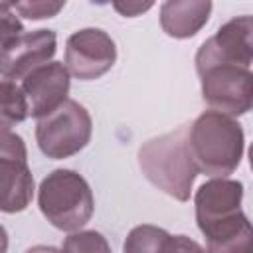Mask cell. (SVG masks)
<instances>
[{"mask_svg": "<svg viewBox=\"0 0 253 253\" xmlns=\"http://www.w3.org/2000/svg\"><path fill=\"white\" fill-rule=\"evenodd\" d=\"M188 150L198 174L227 178L241 164L245 132L235 119L204 111L188 126Z\"/></svg>", "mask_w": 253, "mask_h": 253, "instance_id": "cell-1", "label": "cell"}, {"mask_svg": "<svg viewBox=\"0 0 253 253\" xmlns=\"http://www.w3.org/2000/svg\"><path fill=\"white\" fill-rule=\"evenodd\" d=\"M28 119V101L16 81L0 79V128L16 126Z\"/></svg>", "mask_w": 253, "mask_h": 253, "instance_id": "cell-14", "label": "cell"}, {"mask_svg": "<svg viewBox=\"0 0 253 253\" xmlns=\"http://www.w3.org/2000/svg\"><path fill=\"white\" fill-rule=\"evenodd\" d=\"M253 61V18L237 16L217 28L196 53L198 75L215 65H237L249 69Z\"/></svg>", "mask_w": 253, "mask_h": 253, "instance_id": "cell-6", "label": "cell"}, {"mask_svg": "<svg viewBox=\"0 0 253 253\" xmlns=\"http://www.w3.org/2000/svg\"><path fill=\"white\" fill-rule=\"evenodd\" d=\"M210 0H168L160 6V26L176 40L196 36L210 20Z\"/></svg>", "mask_w": 253, "mask_h": 253, "instance_id": "cell-12", "label": "cell"}, {"mask_svg": "<svg viewBox=\"0 0 253 253\" xmlns=\"http://www.w3.org/2000/svg\"><path fill=\"white\" fill-rule=\"evenodd\" d=\"M200 231L206 237V253H253V229L243 211L210 223Z\"/></svg>", "mask_w": 253, "mask_h": 253, "instance_id": "cell-13", "label": "cell"}, {"mask_svg": "<svg viewBox=\"0 0 253 253\" xmlns=\"http://www.w3.org/2000/svg\"><path fill=\"white\" fill-rule=\"evenodd\" d=\"M117 61V45L101 28H83L65 42V69L81 81L105 75Z\"/></svg>", "mask_w": 253, "mask_h": 253, "instance_id": "cell-8", "label": "cell"}, {"mask_svg": "<svg viewBox=\"0 0 253 253\" xmlns=\"http://www.w3.org/2000/svg\"><path fill=\"white\" fill-rule=\"evenodd\" d=\"M243 200V184L231 178H211L204 182L194 196L196 208V223L204 229L210 223L231 217L241 210Z\"/></svg>", "mask_w": 253, "mask_h": 253, "instance_id": "cell-11", "label": "cell"}, {"mask_svg": "<svg viewBox=\"0 0 253 253\" xmlns=\"http://www.w3.org/2000/svg\"><path fill=\"white\" fill-rule=\"evenodd\" d=\"M57 51V36L53 30L24 32L0 49V75L6 79H24L34 69L51 61Z\"/></svg>", "mask_w": 253, "mask_h": 253, "instance_id": "cell-9", "label": "cell"}, {"mask_svg": "<svg viewBox=\"0 0 253 253\" xmlns=\"http://www.w3.org/2000/svg\"><path fill=\"white\" fill-rule=\"evenodd\" d=\"M34 198L28 148L20 134L0 128V211H24Z\"/></svg>", "mask_w": 253, "mask_h": 253, "instance_id": "cell-5", "label": "cell"}, {"mask_svg": "<svg viewBox=\"0 0 253 253\" xmlns=\"http://www.w3.org/2000/svg\"><path fill=\"white\" fill-rule=\"evenodd\" d=\"M166 253H206V249L186 235H170L166 243Z\"/></svg>", "mask_w": 253, "mask_h": 253, "instance_id": "cell-19", "label": "cell"}, {"mask_svg": "<svg viewBox=\"0 0 253 253\" xmlns=\"http://www.w3.org/2000/svg\"><path fill=\"white\" fill-rule=\"evenodd\" d=\"M61 253H113L105 235L95 229L73 231L65 237Z\"/></svg>", "mask_w": 253, "mask_h": 253, "instance_id": "cell-16", "label": "cell"}, {"mask_svg": "<svg viewBox=\"0 0 253 253\" xmlns=\"http://www.w3.org/2000/svg\"><path fill=\"white\" fill-rule=\"evenodd\" d=\"M6 251H8V231L0 223V253H6Z\"/></svg>", "mask_w": 253, "mask_h": 253, "instance_id": "cell-22", "label": "cell"}, {"mask_svg": "<svg viewBox=\"0 0 253 253\" xmlns=\"http://www.w3.org/2000/svg\"><path fill=\"white\" fill-rule=\"evenodd\" d=\"M138 166L152 186L178 202H188L198 176L188 150V126L146 140L138 148Z\"/></svg>", "mask_w": 253, "mask_h": 253, "instance_id": "cell-2", "label": "cell"}, {"mask_svg": "<svg viewBox=\"0 0 253 253\" xmlns=\"http://www.w3.org/2000/svg\"><path fill=\"white\" fill-rule=\"evenodd\" d=\"M12 10H16L20 16L28 18V20H45V18H53L57 16L65 2H51V0H32V2H14L10 4Z\"/></svg>", "mask_w": 253, "mask_h": 253, "instance_id": "cell-17", "label": "cell"}, {"mask_svg": "<svg viewBox=\"0 0 253 253\" xmlns=\"http://www.w3.org/2000/svg\"><path fill=\"white\" fill-rule=\"evenodd\" d=\"M93 132V121L89 111L73 99H67L53 113L38 119L36 142L40 150L53 160L69 158L81 152Z\"/></svg>", "mask_w": 253, "mask_h": 253, "instance_id": "cell-4", "label": "cell"}, {"mask_svg": "<svg viewBox=\"0 0 253 253\" xmlns=\"http://www.w3.org/2000/svg\"><path fill=\"white\" fill-rule=\"evenodd\" d=\"M38 206L43 217L61 231H79L93 215L95 198L87 180L69 168L49 172L38 188Z\"/></svg>", "mask_w": 253, "mask_h": 253, "instance_id": "cell-3", "label": "cell"}, {"mask_svg": "<svg viewBox=\"0 0 253 253\" xmlns=\"http://www.w3.org/2000/svg\"><path fill=\"white\" fill-rule=\"evenodd\" d=\"M26 253H61V251L55 249V247H51V245H34Z\"/></svg>", "mask_w": 253, "mask_h": 253, "instance_id": "cell-21", "label": "cell"}, {"mask_svg": "<svg viewBox=\"0 0 253 253\" xmlns=\"http://www.w3.org/2000/svg\"><path fill=\"white\" fill-rule=\"evenodd\" d=\"M113 8H115L117 12H121L125 18H134V16H138V14L146 12V10H150V8H152V2H144V4H142V2H126V4L115 2Z\"/></svg>", "mask_w": 253, "mask_h": 253, "instance_id": "cell-20", "label": "cell"}, {"mask_svg": "<svg viewBox=\"0 0 253 253\" xmlns=\"http://www.w3.org/2000/svg\"><path fill=\"white\" fill-rule=\"evenodd\" d=\"M20 34H24L20 18L12 12L10 4H0V49L8 45L12 40H16Z\"/></svg>", "mask_w": 253, "mask_h": 253, "instance_id": "cell-18", "label": "cell"}, {"mask_svg": "<svg viewBox=\"0 0 253 253\" xmlns=\"http://www.w3.org/2000/svg\"><path fill=\"white\" fill-rule=\"evenodd\" d=\"M170 239V233L158 225L142 223L128 231L123 253H166V243Z\"/></svg>", "mask_w": 253, "mask_h": 253, "instance_id": "cell-15", "label": "cell"}, {"mask_svg": "<svg viewBox=\"0 0 253 253\" xmlns=\"http://www.w3.org/2000/svg\"><path fill=\"white\" fill-rule=\"evenodd\" d=\"M202 97L210 111L241 117L253 105V75L251 69L237 65H215L200 73Z\"/></svg>", "mask_w": 253, "mask_h": 253, "instance_id": "cell-7", "label": "cell"}, {"mask_svg": "<svg viewBox=\"0 0 253 253\" xmlns=\"http://www.w3.org/2000/svg\"><path fill=\"white\" fill-rule=\"evenodd\" d=\"M69 87L71 79L61 61H49L34 69L22 81V91L28 101V115L42 119L53 113L67 101Z\"/></svg>", "mask_w": 253, "mask_h": 253, "instance_id": "cell-10", "label": "cell"}]
</instances>
